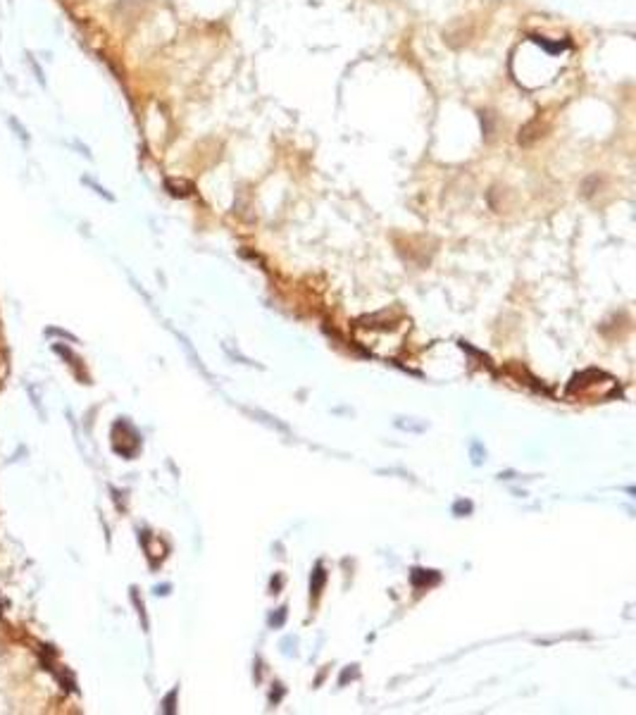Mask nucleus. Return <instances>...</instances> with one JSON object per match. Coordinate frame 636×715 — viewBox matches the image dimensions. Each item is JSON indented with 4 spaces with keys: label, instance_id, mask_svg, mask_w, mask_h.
Wrapping results in <instances>:
<instances>
[{
    "label": "nucleus",
    "instance_id": "nucleus-1",
    "mask_svg": "<svg viewBox=\"0 0 636 715\" xmlns=\"http://www.w3.org/2000/svg\"><path fill=\"white\" fill-rule=\"evenodd\" d=\"M10 127L17 131V136H22L24 141H29V134H26V129H24L22 124H19V122L15 120V117H10Z\"/></svg>",
    "mask_w": 636,
    "mask_h": 715
}]
</instances>
